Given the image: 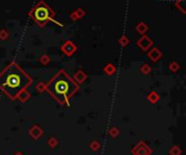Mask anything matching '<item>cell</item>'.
Listing matches in <instances>:
<instances>
[{
  "label": "cell",
  "instance_id": "6da1fadb",
  "mask_svg": "<svg viewBox=\"0 0 186 155\" xmlns=\"http://www.w3.org/2000/svg\"><path fill=\"white\" fill-rule=\"evenodd\" d=\"M33 79L15 62H11L0 73V90L11 100H15L18 94L27 89Z\"/></svg>",
  "mask_w": 186,
  "mask_h": 155
},
{
  "label": "cell",
  "instance_id": "7a4b0ae2",
  "mask_svg": "<svg viewBox=\"0 0 186 155\" xmlns=\"http://www.w3.org/2000/svg\"><path fill=\"white\" fill-rule=\"evenodd\" d=\"M79 88V84L75 83L63 70H59L51 80L46 84V90L61 105H69V100L76 93Z\"/></svg>",
  "mask_w": 186,
  "mask_h": 155
},
{
  "label": "cell",
  "instance_id": "3957f363",
  "mask_svg": "<svg viewBox=\"0 0 186 155\" xmlns=\"http://www.w3.org/2000/svg\"><path fill=\"white\" fill-rule=\"evenodd\" d=\"M28 15H29V17H32V19L34 20V22L39 27H45L46 25H47V23H49V22H54L56 24H58L59 26H62L61 23L57 22V20L54 19L56 13H54V11H52V9L44 1L38 2V3L28 12Z\"/></svg>",
  "mask_w": 186,
  "mask_h": 155
},
{
  "label": "cell",
  "instance_id": "277c9868",
  "mask_svg": "<svg viewBox=\"0 0 186 155\" xmlns=\"http://www.w3.org/2000/svg\"><path fill=\"white\" fill-rule=\"evenodd\" d=\"M131 153L133 155H151L152 149H151L150 147H148L143 141H139V142L131 150Z\"/></svg>",
  "mask_w": 186,
  "mask_h": 155
},
{
  "label": "cell",
  "instance_id": "5b68a950",
  "mask_svg": "<svg viewBox=\"0 0 186 155\" xmlns=\"http://www.w3.org/2000/svg\"><path fill=\"white\" fill-rule=\"evenodd\" d=\"M76 50H77V47L74 44H73L71 40H68V41H65L63 45H62V47H61V51L63 52L65 56H73V54L76 52Z\"/></svg>",
  "mask_w": 186,
  "mask_h": 155
},
{
  "label": "cell",
  "instance_id": "8992f818",
  "mask_svg": "<svg viewBox=\"0 0 186 155\" xmlns=\"http://www.w3.org/2000/svg\"><path fill=\"white\" fill-rule=\"evenodd\" d=\"M152 44H153L152 40L146 35H143V37L137 41V46H138L143 51H148V50L151 48Z\"/></svg>",
  "mask_w": 186,
  "mask_h": 155
},
{
  "label": "cell",
  "instance_id": "52a82bcc",
  "mask_svg": "<svg viewBox=\"0 0 186 155\" xmlns=\"http://www.w3.org/2000/svg\"><path fill=\"white\" fill-rule=\"evenodd\" d=\"M28 134H29V137H32V138L34 139V140H38V139L43 137L44 130L40 126H38V125H33V126L29 128Z\"/></svg>",
  "mask_w": 186,
  "mask_h": 155
},
{
  "label": "cell",
  "instance_id": "ba28073f",
  "mask_svg": "<svg viewBox=\"0 0 186 155\" xmlns=\"http://www.w3.org/2000/svg\"><path fill=\"white\" fill-rule=\"evenodd\" d=\"M147 56L150 59L152 62H158L162 58V52L158 48H152L150 51L147 52Z\"/></svg>",
  "mask_w": 186,
  "mask_h": 155
},
{
  "label": "cell",
  "instance_id": "9c48e42d",
  "mask_svg": "<svg viewBox=\"0 0 186 155\" xmlns=\"http://www.w3.org/2000/svg\"><path fill=\"white\" fill-rule=\"evenodd\" d=\"M73 78H74L73 80L76 81V84H82V83H84V81L86 80L87 74L83 70H79L74 74V77H73Z\"/></svg>",
  "mask_w": 186,
  "mask_h": 155
},
{
  "label": "cell",
  "instance_id": "30bf717a",
  "mask_svg": "<svg viewBox=\"0 0 186 155\" xmlns=\"http://www.w3.org/2000/svg\"><path fill=\"white\" fill-rule=\"evenodd\" d=\"M135 29H136L137 33H139V34H141V35H145V34H146V31L149 29V26L146 24V23L141 22V23H138V24L136 25V27H135Z\"/></svg>",
  "mask_w": 186,
  "mask_h": 155
},
{
  "label": "cell",
  "instance_id": "8fae6325",
  "mask_svg": "<svg viewBox=\"0 0 186 155\" xmlns=\"http://www.w3.org/2000/svg\"><path fill=\"white\" fill-rule=\"evenodd\" d=\"M29 98H31V93L27 91V89H24V90H22L19 93V94H18L17 99H19L21 102H23V103H24V102H26L27 100L29 99Z\"/></svg>",
  "mask_w": 186,
  "mask_h": 155
},
{
  "label": "cell",
  "instance_id": "7c38bea8",
  "mask_svg": "<svg viewBox=\"0 0 186 155\" xmlns=\"http://www.w3.org/2000/svg\"><path fill=\"white\" fill-rule=\"evenodd\" d=\"M159 99H160V95L158 94L156 91H151V92L148 93V95H147V100L152 104L157 103V102L159 101Z\"/></svg>",
  "mask_w": 186,
  "mask_h": 155
},
{
  "label": "cell",
  "instance_id": "4fadbf2b",
  "mask_svg": "<svg viewBox=\"0 0 186 155\" xmlns=\"http://www.w3.org/2000/svg\"><path fill=\"white\" fill-rule=\"evenodd\" d=\"M103 70H105V73L107 75H109V76H111V75H113L114 73H116V68L114 66L113 64H111V63H109L108 65H106L105 68H103Z\"/></svg>",
  "mask_w": 186,
  "mask_h": 155
},
{
  "label": "cell",
  "instance_id": "5bb4252c",
  "mask_svg": "<svg viewBox=\"0 0 186 155\" xmlns=\"http://www.w3.org/2000/svg\"><path fill=\"white\" fill-rule=\"evenodd\" d=\"M175 6L182 13H186V9H185L186 8V2H185V0H178V1L175 2Z\"/></svg>",
  "mask_w": 186,
  "mask_h": 155
},
{
  "label": "cell",
  "instance_id": "9a60e30c",
  "mask_svg": "<svg viewBox=\"0 0 186 155\" xmlns=\"http://www.w3.org/2000/svg\"><path fill=\"white\" fill-rule=\"evenodd\" d=\"M170 155H181L182 154V150L178 145H173L169 151Z\"/></svg>",
  "mask_w": 186,
  "mask_h": 155
},
{
  "label": "cell",
  "instance_id": "2e32d148",
  "mask_svg": "<svg viewBox=\"0 0 186 155\" xmlns=\"http://www.w3.org/2000/svg\"><path fill=\"white\" fill-rule=\"evenodd\" d=\"M100 147H101V144H100V142L97 140H94L89 143V148H90L93 151H98V150L100 149Z\"/></svg>",
  "mask_w": 186,
  "mask_h": 155
},
{
  "label": "cell",
  "instance_id": "e0dca14e",
  "mask_svg": "<svg viewBox=\"0 0 186 155\" xmlns=\"http://www.w3.org/2000/svg\"><path fill=\"white\" fill-rule=\"evenodd\" d=\"M169 70L173 73H176L180 70V64H178V62H175V61H173V62H171L169 64Z\"/></svg>",
  "mask_w": 186,
  "mask_h": 155
},
{
  "label": "cell",
  "instance_id": "ac0fdd59",
  "mask_svg": "<svg viewBox=\"0 0 186 155\" xmlns=\"http://www.w3.org/2000/svg\"><path fill=\"white\" fill-rule=\"evenodd\" d=\"M119 44H120L121 47H126V46L130 44V39H128L125 35H123V36H121L120 39H119Z\"/></svg>",
  "mask_w": 186,
  "mask_h": 155
},
{
  "label": "cell",
  "instance_id": "d6986e66",
  "mask_svg": "<svg viewBox=\"0 0 186 155\" xmlns=\"http://www.w3.org/2000/svg\"><path fill=\"white\" fill-rule=\"evenodd\" d=\"M108 133H109L112 138H116V137L119 136V133H120V131H119V129L116 128V127H111V128L109 129V131H108Z\"/></svg>",
  "mask_w": 186,
  "mask_h": 155
},
{
  "label": "cell",
  "instance_id": "ffe728a7",
  "mask_svg": "<svg viewBox=\"0 0 186 155\" xmlns=\"http://www.w3.org/2000/svg\"><path fill=\"white\" fill-rule=\"evenodd\" d=\"M58 140H57V138H54V137H52V138H50L49 140H48V142H47V144L49 145L50 148H51V149H54V148L57 147V145H58Z\"/></svg>",
  "mask_w": 186,
  "mask_h": 155
},
{
  "label": "cell",
  "instance_id": "44dd1931",
  "mask_svg": "<svg viewBox=\"0 0 186 155\" xmlns=\"http://www.w3.org/2000/svg\"><path fill=\"white\" fill-rule=\"evenodd\" d=\"M151 72V67L148 64H143L141 66V73H143L144 75H148Z\"/></svg>",
  "mask_w": 186,
  "mask_h": 155
},
{
  "label": "cell",
  "instance_id": "7402d4cb",
  "mask_svg": "<svg viewBox=\"0 0 186 155\" xmlns=\"http://www.w3.org/2000/svg\"><path fill=\"white\" fill-rule=\"evenodd\" d=\"M39 61H40V63L43 65H47V64H49V63H50V58L47 56V54H43V56H40Z\"/></svg>",
  "mask_w": 186,
  "mask_h": 155
},
{
  "label": "cell",
  "instance_id": "603a6c76",
  "mask_svg": "<svg viewBox=\"0 0 186 155\" xmlns=\"http://www.w3.org/2000/svg\"><path fill=\"white\" fill-rule=\"evenodd\" d=\"M36 90L40 93L44 92V91H46V84L44 83V81H39V83L36 85Z\"/></svg>",
  "mask_w": 186,
  "mask_h": 155
},
{
  "label": "cell",
  "instance_id": "cb8c5ba5",
  "mask_svg": "<svg viewBox=\"0 0 186 155\" xmlns=\"http://www.w3.org/2000/svg\"><path fill=\"white\" fill-rule=\"evenodd\" d=\"M74 12L76 13L77 17H79L80 20H81L82 17H85V14H86V12H85V11H84V9H82V8L76 9V10L74 11Z\"/></svg>",
  "mask_w": 186,
  "mask_h": 155
},
{
  "label": "cell",
  "instance_id": "d4e9b609",
  "mask_svg": "<svg viewBox=\"0 0 186 155\" xmlns=\"http://www.w3.org/2000/svg\"><path fill=\"white\" fill-rule=\"evenodd\" d=\"M9 37V33L6 31V29H1L0 31V39L1 40H6L7 38Z\"/></svg>",
  "mask_w": 186,
  "mask_h": 155
},
{
  "label": "cell",
  "instance_id": "484cf974",
  "mask_svg": "<svg viewBox=\"0 0 186 155\" xmlns=\"http://www.w3.org/2000/svg\"><path fill=\"white\" fill-rule=\"evenodd\" d=\"M70 17H71V20H72V21H79V17H77V15H76V13L75 12H72L70 14Z\"/></svg>",
  "mask_w": 186,
  "mask_h": 155
},
{
  "label": "cell",
  "instance_id": "4316f807",
  "mask_svg": "<svg viewBox=\"0 0 186 155\" xmlns=\"http://www.w3.org/2000/svg\"><path fill=\"white\" fill-rule=\"evenodd\" d=\"M14 155H24L23 153H21V152H17V153H15Z\"/></svg>",
  "mask_w": 186,
  "mask_h": 155
}]
</instances>
